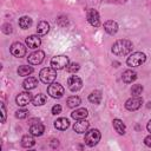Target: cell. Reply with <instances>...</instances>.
<instances>
[{
    "label": "cell",
    "instance_id": "cell-1",
    "mask_svg": "<svg viewBox=\"0 0 151 151\" xmlns=\"http://www.w3.org/2000/svg\"><path fill=\"white\" fill-rule=\"evenodd\" d=\"M132 51V42L127 39H120L117 40L112 46V52L116 55H126Z\"/></svg>",
    "mask_w": 151,
    "mask_h": 151
},
{
    "label": "cell",
    "instance_id": "cell-2",
    "mask_svg": "<svg viewBox=\"0 0 151 151\" xmlns=\"http://www.w3.org/2000/svg\"><path fill=\"white\" fill-rule=\"evenodd\" d=\"M55 77H57V73L53 67H45L39 73V78L44 84H52Z\"/></svg>",
    "mask_w": 151,
    "mask_h": 151
},
{
    "label": "cell",
    "instance_id": "cell-3",
    "mask_svg": "<svg viewBox=\"0 0 151 151\" xmlns=\"http://www.w3.org/2000/svg\"><path fill=\"white\" fill-rule=\"evenodd\" d=\"M146 60V55L143 52H134L132 54H130V57L126 60V64L131 67H137L140 66L142 64H144Z\"/></svg>",
    "mask_w": 151,
    "mask_h": 151
},
{
    "label": "cell",
    "instance_id": "cell-4",
    "mask_svg": "<svg viewBox=\"0 0 151 151\" xmlns=\"http://www.w3.org/2000/svg\"><path fill=\"white\" fill-rule=\"evenodd\" d=\"M100 140V132L98 129H92L85 134V144L88 146H94Z\"/></svg>",
    "mask_w": 151,
    "mask_h": 151
},
{
    "label": "cell",
    "instance_id": "cell-5",
    "mask_svg": "<svg viewBox=\"0 0 151 151\" xmlns=\"http://www.w3.org/2000/svg\"><path fill=\"white\" fill-rule=\"evenodd\" d=\"M68 64H70V61H68V58L66 55H57V57H53L51 59V66L54 70H63Z\"/></svg>",
    "mask_w": 151,
    "mask_h": 151
},
{
    "label": "cell",
    "instance_id": "cell-6",
    "mask_svg": "<svg viewBox=\"0 0 151 151\" xmlns=\"http://www.w3.org/2000/svg\"><path fill=\"white\" fill-rule=\"evenodd\" d=\"M47 93L52 98H61L64 94V87L58 83H52L47 87Z\"/></svg>",
    "mask_w": 151,
    "mask_h": 151
},
{
    "label": "cell",
    "instance_id": "cell-7",
    "mask_svg": "<svg viewBox=\"0 0 151 151\" xmlns=\"http://www.w3.org/2000/svg\"><path fill=\"white\" fill-rule=\"evenodd\" d=\"M142 104H143V99L138 96V97H131L130 99H127L126 100V103H125V107L129 110V111H136V110H138L140 106H142Z\"/></svg>",
    "mask_w": 151,
    "mask_h": 151
},
{
    "label": "cell",
    "instance_id": "cell-8",
    "mask_svg": "<svg viewBox=\"0 0 151 151\" xmlns=\"http://www.w3.org/2000/svg\"><path fill=\"white\" fill-rule=\"evenodd\" d=\"M81 85H83L81 79L78 76H71L67 79V86H68L70 91H72V92H77L78 90H80Z\"/></svg>",
    "mask_w": 151,
    "mask_h": 151
},
{
    "label": "cell",
    "instance_id": "cell-9",
    "mask_svg": "<svg viewBox=\"0 0 151 151\" xmlns=\"http://www.w3.org/2000/svg\"><path fill=\"white\" fill-rule=\"evenodd\" d=\"M44 58H45V53H44L42 51H39V50H38V51L31 53V54L27 57V60H28V63H29L31 65H39L40 63H42Z\"/></svg>",
    "mask_w": 151,
    "mask_h": 151
},
{
    "label": "cell",
    "instance_id": "cell-10",
    "mask_svg": "<svg viewBox=\"0 0 151 151\" xmlns=\"http://www.w3.org/2000/svg\"><path fill=\"white\" fill-rule=\"evenodd\" d=\"M11 53L17 58H21L26 54V47L21 42H14L11 46Z\"/></svg>",
    "mask_w": 151,
    "mask_h": 151
},
{
    "label": "cell",
    "instance_id": "cell-11",
    "mask_svg": "<svg viewBox=\"0 0 151 151\" xmlns=\"http://www.w3.org/2000/svg\"><path fill=\"white\" fill-rule=\"evenodd\" d=\"M87 21L90 22V25H92L93 27H98L100 25V19H99V14L96 9L90 8L87 11Z\"/></svg>",
    "mask_w": 151,
    "mask_h": 151
},
{
    "label": "cell",
    "instance_id": "cell-12",
    "mask_svg": "<svg viewBox=\"0 0 151 151\" xmlns=\"http://www.w3.org/2000/svg\"><path fill=\"white\" fill-rule=\"evenodd\" d=\"M32 99H33V98H32V94H31L29 92H21V93H19V94L17 96L15 101H17V104H18L19 106H26V105L29 104V101H31Z\"/></svg>",
    "mask_w": 151,
    "mask_h": 151
},
{
    "label": "cell",
    "instance_id": "cell-13",
    "mask_svg": "<svg viewBox=\"0 0 151 151\" xmlns=\"http://www.w3.org/2000/svg\"><path fill=\"white\" fill-rule=\"evenodd\" d=\"M88 125H90V124H88L87 120H85V119H78V120L74 123V125H73V130H74L77 133H84V132L87 131Z\"/></svg>",
    "mask_w": 151,
    "mask_h": 151
},
{
    "label": "cell",
    "instance_id": "cell-14",
    "mask_svg": "<svg viewBox=\"0 0 151 151\" xmlns=\"http://www.w3.org/2000/svg\"><path fill=\"white\" fill-rule=\"evenodd\" d=\"M44 130H45V127L41 123H39V120L29 125V132L33 136H41L44 133Z\"/></svg>",
    "mask_w": 151,
    "mask_h": 151
},
{
    "label": "cell",
    "instance_id": "cell-15",
    "mask_svg": "<svg viewBox=\"0 0 151 151\" xmlns=\"http://www.w3.org/2000/svg\"><path fill=\"white\" fill-rule=\"evenodd\" d=\"M40 44H41V40L35 34H32V35H29V37L26 38V45L29 48H38L40 46Z\"/></svg>",
    "mask_w": 151,
    "mask_h": 151
},
{
    "label": "cell",
    "instance_id": "cell-16",
    "mask_svg": "<svg viewBox=\"0 0 151 151\" xmlns=\"http://www.w3.org/2000/svg\"><path fill=\"white\" fill-rule=\"evenodd\" d=\"M104 29L106 31V33L113 35V34H116L117 31H118V24H117L116 21H113V20H107V21L104 24Z\"/></svg>",
    "mask_w": 151,
    "mask_h": 151
},
{
    "label": "cell",
    "instance_id": "cell-17",
    "mask_svg": "<svg viewBox=\"0 0 151 151\" xmlns=\"http://www.w3.org/2000/svg\"><path fill=\"white\" fill-rule=\"evenodd\" d=\"M122 79H123L124 83L130 84V83H132V81H134L137 79V73L134 71H132V70H126V71L123 72Z\"/></svg>",
    "mask_w": 151,
    "mask_h": 151
},
{
    "label": "cell",
    "instance_id": "cell-18",
    "mask_svg": "<svg viewBox=\"0 0 151 151\" xmlns=\"http://www.w3.org/2000/svg\"><path fill=\"white\" fill-rule=\"evenodd\" d=\"M37 85H38V80H37L34 77H28V78H26V79L24 80V83H22L24 88H25V90H27V91L35 88V87H37Z\"/></svg>",
    "mask_w": 151,
    "mask_h": 151
},
{
    "label": "cell",
    "instance_id": "cell-19",
    "mask_svg": "<svg viewBox=\"0 0 151 151\" xmlns=\"http://www.w3.org/2000/svg\"><path fill=\"white\" fill-rule=\"evenodd\" d=\"M87 114H88L87 110L84 109V107H81V109L74 110V111L71 113V117H72L73 119H76V120H78V119H85V118L87 117Z\"/></svg>",
    "mask_w": 151,
    "mask_h": 151
},
{
    "label": "cell",
    "instance_id": "cell-20",
    "mask_svg": "<svg viewBox=\"0 0 151 151\" xmlns=\"http://www.w3.org/2000/svg\"><path fill=\"white\" fill-rule=\"evenodd\" d=\"M50 31V25H48V22L47 21H40L39 24H38V26H37V32H38V34L39 35H45V34H47V32Z\"/></svg>",
    "mask_w": 151,
    "mask_h": 151
},
{
    "label": "cell",
    "instance_id": "cell-21",
    "mask_svg": "<svg viewBox=\"0 0 151 151\" xmlns=\"http://www.w3.org/2000/svg\"><path fill=\"white\" fill-rule=\"evenodd\" d=\"M54 126H55V129H58V130H66L68 126H70V122H68V119H66V118H58L55 122H54Z\"/></svg>",
    "mask_w": 151,
    "mask_h": 151
},
{
    "label": "cell",
    "instance_id": "cell-22",
    "mask_svg": "<svg viewBox=\"0 0 151 151\" xmlns=\"http://www.w3.org/2000/svg\"><path fill=\"white\" fill-rule=\"evenodd\" d=\"M112 124H113V127H114L116 132H118L119 134H124V133H125V130H126V129H125L124 123H123L120 119H113Z\"/></svg>",
    "mask_w": 151,
    "mask_h": 151
},
{
    "label": "cell",
    "instance_id": "cell-23",
    "mask_svg": "<svg viewBox=\"0 0 151 151\" xmlns=\"http://www.w3.org/2000/svg\"><path fill=\"white\" fill-rule=\"evenodd\" d=\"M34 144H35V140H34V138H33L32 136H29V134H25V136L21 138V145H22L24 147H32Z\"/></svg>",
    "mask_w": 151,
    "mask_h": 151
},
{
    "label": "cell",
    "instance_id": "cell-24",
    "mask_svg": "<svg viewBox=\"0 0 151 151\" xmlns=\"http://www.w3.org/2000/svg\"><path fill=\"white\" fill-rule=\"evenodd\" d=\"M88 100L93 104H99L101 100V92L99 90H94L93 92H91V94L88 96Z\"/></svg>",
    "mask_w": 151,
    "mask_h": 151
},
{
    "label": "cell",
    "instance_id": "cell-25",
    "mask_svg": "<svg viewBox=\"0 0 151 151\" xmlns=\"http://www.w3.org/2000/svg\"><path fill=\"white\" fill-rule=\"evenodd\" d=\"M32 72H33V67H32V66L21 65V66H19V68H18V74H19V76H21V77L29 76Z\"/></svg>",
    "mask_w": 151,
    "mask_h": 151
},
{
    "label": "cell",
    "instance_id": "cell-26",
    "mask_svg": "<svg viewBox=\"0 0 151 151\" xmlns=\"http://www.w3.org/2000/svg\"><path fill=\"white\" fill-rule=\"evenodd\" d=\"M46 96L45 94H42V93H38L33 99H32V103H33V105H35V106H41V105H44L45 103H46Z\"/></svg>",
    "mask_w": 151,
    "mask_h": 151
},
{
    "label": "cell",
    "instance_id": "cell-27",
    "mask_svg": "<svg viewBox=\"0 0 151 151\" xmlns=\"http://www.w3.org/2000/svg\"><path fill=\"white\" fill-rule=\"evenodd\" d=\"M67 106L68 107H71V109H73V107H77V106H79L80 105V103H81V100H80V98L78 97V96H72V97H68L67 98Z\"/></svg>",
    "mask_w": 151,
    "mask_h": 151
},
{
    "label": "cell",
    "instance_id": "cell-28",
    "mask_svg": "<svg viewBox=\"0 0 151 151\" xmlns=\"http://www.w3.org/2000/svg\"><path fill=\"white\" fill-rule=\"evenodd\" d=\"M31 25H32V19H31L29 17H21V18L19 19V26H20L22 29L28 28Z\"/></svg>",
    "mask_w": 151,
    "mask_h": 151
},
{
    "label": "cell",
    "instance_id": "cell-29",
    "mask_svg": "<svg viewBox=\"0 0 151 151\" xmlns=\"http://www.w3.org/2000/svg\"><path fill=\"white\" fill-rule=\"evenodd\" d=\"M142 92H143V86L139 85V84H136V85H133V86L131 87V94H132L133 97L140 96Z\"/></svg>",
    "mask_w": 151,
    "mask_h": 151
},
{
    "label": "cell",
    "instance_id": "cell-30",
    "mask_svg": "<svg viewBox=\"0 0 151 151\" xmlns=\"http://www.w3.org/2000/svg\"><path fill=\"white\" fill-rule=\"evenodd\" d=\"M66 70H67V72H70V73H76V72L79 70V64H78V63H71V64H68V65L66 66Z\"/></svg>",
    "mask_w": 151,
    "mask_h": 151
},
{
    "label": "cell",
    "instance_id": "cell-31",
    "mask_svg": "<svg viewBox=\"0 0 151 151\" xmlns=\"http://www.w3.org/2000/svg\"><path fill=\"white\" fill-rule=\"evenodd\" d=\"M27 114H28V111H27V110H25V109L18 110V111L15 112V117H17V118H19V119H24V118H26V117H27Z\"/></svg>",
    "mask_w": 151,
    "mask_h": 151
},
{
    "label": "cell",
    "instance_id": "cell-32",
    "mask_svg": "<svg viewBox=\"0 0 151 151\" xmlns=\"http://www.w3.org/2000/svg\"><path fill=\"white\" fill-rule=\"evenodd\" d=\"M60 112H61V106L59 104H57L52 107V114H59Z\"/></svg>",
    "mask_w": 151,
    "mask_h": 151
},
{
    "label": "cell",
    "instance_id": "cell-33",
    "mask_svg": "<svg viewBox=\"0 0 151 151\" xmlns=\"http://www.w3.org/2000/svg\"><path fill=\"white\" fill-rule=\"evenodd\" d=\"M2 27H4V28H2L4 33H6V34H9V33L12 32V26H11L9 24H5Z\"/></svg>",
    "mask_w": 151,
    "mask_h": 151
},
{
    "label": "cell",
    "instance_id": "cell-34",
    "mask_svg": "<svg viewBox=\"0 0 151 151\" xmlns=\"http://www.w3.org/2000/svg\"><path fill=\"white\" fill-rule=\"evenodd\" d=\"M6 120V109H5V105L1 104V123H5Z\"/></svg>",
    "mask_w": 151,
    "mask_h": 151
},
{
    "label": "cell",
    "instance_id": "cell-35",
    "mask_svg": "<svg viewBox=\"0 0 151 151\" xmlns=\"http://www.w3.org/2000/svg\"><path fill=\"white\" fill-rule=\"evenodd\" d=\"M144 143H145L146 146H150V147H151V134L144 138Z\"/></svg>",
    "mask_w": 151,
    "mask_h": 151
},
{
    "label": "cell",
    "instance_id": "cell-36",
    "mask_svg": "<svg viewBox=\"0 0 151 151\" xmlns=\"http://www.w3.org/2000/svg\"><path fill=\"white\" fill-rule=\"evenodd\" d=\"M146 129H147V131L151 133V120L147 123V125H146Z\"/></svg>",
    "mask_w": 151,
    "mask_h": 151
}]
</instances>
